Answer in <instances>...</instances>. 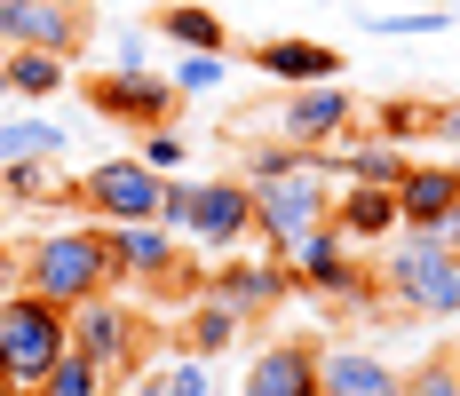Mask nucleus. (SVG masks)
Listing matches in <instances>:
<instances>
[{"mask_svg": "<svg viewBox=\"0 0 460 396\" xmlns=\"http://www.w3.org/2000/svg\"><path fill=\"white\" fill-rule=\"evenodd\" d=\"M246 396H318V349L310 341H270L246 356Z\"/></svg>", "mask_w": 460, "mask_h": 396, "instance_id": "2eb2a0df", "label": "nucleus"}, {"mask_svg": "<svg viewBox=\"0 0 460 396\" xmlns=\"http://www.w3.org/2000/svg\"><path fill=\"white\" fill-rule=\"evenodd\" d=\"M183 246H207V254H238V246H254V182H246V175L190 182Z\"/></svg>", "mask_w": 460, "mask_h": 396, "instance_id": "0eeeda50", "label": "nucleus"}, {"mask_svg": "<svg viewBox=\"0 0 460 396\" xmlns=\"http://www.w3.org/2000/svg\"><path fill=\"white\" fill-rule=\"evenodd\" d=\"M207 294H223V302L254 325V317H270V309L294 302V294H302V277H294L286 254H246V246H238V254H223V269L207 277Z\"/></svg>", "mask_w": 460, "mask_h": 396, "instance_id": "6e6552de", "label": "nucleus"}, {"mask_svg": "<svg viewBox=\"0 0 460 396\" xmlns=\"http://www.w3.org/2000/svg\"><path fill=\"white\" fill-rule=\"evenodd\" d=\"M318 396H325V389H318Z\"/></svg>", "mask_w": 460, "mask_h": 396, "instance_id": "4c0bfd02", "label": "nucleus"}, {"mask_svg": "<svg viewBox=\"0 0 460 396\" xmlns=\"http://www.w3.org/2000/svg\"><path fill=\"white\" fill-rule=\"evenodd\" d=\"M8 277H24V254H8V246H0V286H8Z\"/></svg>", "mask_w": 460, "mask_h": 396, "instance_id": "72a5a7b5", "label": "nucleus"}, {"mask_svg": "<svg viewBox=\"0 0 460 396\" xmlns=\"http://www.w3.org/2000/svg\"><path fill=\"white\" fill-rule=\"evenodd\" d=\"M72 349L88 356V365H103V381H111V389L143 373V317L119 302V286L72 309Z\"/></svg>", "mask_w": 460, "mask_h": 396, "instance_id": "39448f33", "label": "nucleus"}, {"mask_svg": "<svg viewBox=\"0 0 460 396\" xmlns=\"http://www.w3.org/2000/svg\"><path fill=\"white\" fill-rule=\"evenodd\" d=\"M64 48V56H80L88 48V8L80 0H0V48Z\"/></svg>", "mask_w": 460, "mask_h": 396, "instance_id": "f8f14e48", "label": "nucleus"}, {"mask_svg": "<svg viewBox=\"0 0 460 396\" xmlns=\"http://www.w3.org/2000/svg\"><path fill=\"white\" fill-rule=\"evenodd\" d=\"M0 103H8V64H0Z\"/></svg>", "mask_w": 460, "mask_h": 396, "instance_id": "c9c22d12", "label": "nucleus"}, {"mask_svg": "<svg viewBox=\"0 0 460 396\" xmlns=\"http://www.w3.org/2000/svg\"><path fill=\"white\" fill-rule=\"evenodd\" d=\"M64 143L72 135L56 119H0V167H16V159H64Z\"/></svg>", "mask_w": 460, "mask_h": 396, "instance_id": "4be33fe9", "label": "nucleus"}, {"mask_svg": "<svg viewBox=\"0 0 460 396\" xmlns=\"http://www.w3.org/2000/svg\"><path fill=\"white\" fill-rule=\"evenodd\" d=\"M445 238H453V246H460V207H453V222H445Z\"/></svg>", "mask_w": 460, "mask_h": 396, "instance_id": "f704fd0d", "label": "nucleus"}, {"mask_svg": "<svg viewBox=\"0 0 460 396\" xmlns=\"http://www.w3.org/2000/svg\"><path fill=\"white\" fill-rule=\"evenodd\" d=\"M381 135H389V143L429 135V103H381Z\"/></svg>", "mask_w": 460, "mask_h": 396, "instance_id": "2f4dec72", "label": "nucleus"}, {"mask_svg": "<svg viewBox=\"0 0 460 396\" xmlns=\"http://www.w3.org/2000/svg\"><path fill=\"white\" fill-rule=\"evenodd\" d=\"M445 24H460L453 8H405V16H366L373 40H413V32H445Z\"/></svg>", "mask_w": 460, "mask_h": 396, "instance_id": "a878e982", "label": "nucleus"}, {"mask_svg": "<svg viewBox=\"0 0 460 396\" xmlns=\"http://www.w3.org/2000/svg\"><path fill=\"white\" fill-rule=\"evenodd\" d=\"M238 341H246V317H238L223 294H207V286H199V294L183 302V349H190V356H230Z\"/></svg>", "mask_w": 460, "mask_h": 396, "instance_id": "a211bd4d", "label": "nucleus"}, {"mask_svg": "<svg viewBox=\"0 0 460 396\" xmlns=\"http://www.w3.org/2000/svg\"><path fill=\"white\" fill-rule=\"evenodd\" d=\"M373 269H381V302H397L405 317H460V246L429 222H405L397 238L373 246Z\"/></svg>", "mask_w": 460, "mask_h": 396, "instance_id": "f257e3e1", "label": "nucleus"}, {"mask_svg": "<svg viewBox=\"0 0 460 396\" xmlns=\"http://www.w3.org/2000/svg\"><path fill=\"white\" fill-rule=\"evenodd\" d=\"M103 246H111V269H119V286H175V269L183 262V230H167V222H103Z\"/></svg>", "mask_w": 460, "mask_h": 396, "instance_id": "1a4fd4ad", "label": "nucleus"}, {"mask_svg": "<svg viewBox=\"0 0 460 396\" xmlns=\"http://www.w3.org/2000/svg\"><path fill=\"white\" fill-rule=\"evenodd\" d=\"M0 182H8V198H48L56 159H16V167H0Z\"/></svg>", "mask_w": 460, "mask_h": 396, "instance_id": "c756f323", "label": "nucleus"}, {"mask_svg": "<svg viewBox=\"0 0 460 396\" xmlns=\"http://www.w3.org/2000/svg\"><path fill=\"white\" fill-rule=\"evenodd\" d=\"M40 396H111V381H103V365H88V356L72 349V356L40 381Z\"/></svg>", "mask_w": 460, "mask_h": 396, "instance_id": "393cba45", "label": "nucleus"}, {"mask_svg": "<svg viewBox=\"0 0 460 396\" xmlns=\"http://www.w3.org/2000/svg\"><path fill=\"white\" fill-rule=\"evenodd\" d=\"M0 64H8V95H24V103H56L64 80H72V56L64 48H40V40L0 48Z\"/></svg>", "mask_w": 460, "mask_h": 396, "instance_id": "6ab92c4d", "label": "nucleus"}, {"mask_svg": "<svg viewBox=\"0 0 460 396\" xmlns=\"http://www.w3.org/2000/svg\"><path fill=\"white\" fill-rule=\"evenodd\" d=\"M453 16H460V0H453Z\"/></svg>", "mask_w": 460, "mask_h": 396, "instance_id": "e433bc0d", "label": "nucleus"}, {"mask_svg": "<svg viewBox=\"0 0 460 396\" xmlns=\"http://www.w3.org/2000/svg\"><path fill=\"white\" fill-rule=\"evenodd\" d=\"M333 167H325V151L310 159V167H294V175L278 182H254V246L262 254H286L294 262V246L310 238V230H325V215H333Z\"/></svg>", "mask_w": 460, "mask_h": 396, "instance_id": "20e7f679", "label": "nucleus"}, {"mask_svg": "<svg viewBox=\"0 0 460 396\" xmlns=\"http://www.w3.org/2000/svg\"><path fill=\"white\" fill-rule=\"evenodd\" d=\"M143 159H151L159 175H175V167H183V159H190L183 128H175V119H167V128H143Z\"/></svg>", "mask_w": 460, "mask_h": 396, "instance_id": "c85d7f7f", "label": "nucleus"}, {"mask_svg": "<svg viewBox=\"0 0 460 396\" xmlns=\"http://www.w3.org/2000/svg\"><path fill=\"white\" fill-rule=\"evenodd\" d=\"M64 356H72V309H56L48 294H32V286L0 294V365H8L16 389L40 396V381Z\"/></svg>", "mask_w": 460, "mask_h": 396, "instance_id": "7ed1b4c3", "label": "nucleus"}, {"mask_svg": "<svg viewBox=\"0 0 460 396\" xmlns=\"http://www.w3.org/2000/svg\"><path fill=\"white\" fill-rule=\"evenodd\" d=\"M405 396H460V356H429L405 373Z\"/></svg>", "mask_w": 460, "mask_h": 396, "instance_id": "cd10ccee", "label": "nucleus"}, {"mask_svg": "<svg viewBox=\"0 0 460 396\" xmlns=\"http://www.w3.org/2000/svg\"><path fill=\"white\" fill-rule=\"evenodd\" d=\"M325 222H333L349 246H381V238L405 230V207H397V190H381V182H341Z\"/></svg>", "mask_w": 460, "mask_h": 396, "instance_id": "ddd939ff", "label": "nucleus"}, {"mask_svg": "<svg viewBox=\"0 0 460 396\" xmlns=\"http://www.w3.org/2000/svg\"><path fill=\"white\" fill-rule=\"evenodd\" d=\"M318 389L325 396H405V373L389 356L341 341V349H318Z\"/></svg>", "mask_w": 460, "mask_h": 396, "instance_id": "4468645a", "label": "nucleus"}, {"mask_svg": "<svg viewBox=\"0 0 460 396\" xmlns=\"http://www.w3.org/2000/svg\"><path fill=\"white\" fill-rule=\"evenodd\" d=\"M151 40H159V32L119 24V40H111V72H151Z\"/></svg>", "mask_w": 460, "mask_h": 396, "instance_id": "7c9ffc66", "label": "nucleus"}, {"mask_svg": "<svg viewBox=\"0 0 460 396\" xmlns=\"http://www.w3.org/2000/svg\"><path fill=\"white\" fill-rule=\"evenodd\" d=\"M167 80H175V95H215L230 80V56H190V48H175Z\"/></svg>", "mask_w": 460, "mask_h": 396, "instance_id": "b1692460", "label": "nucleus"}, {"mask_svg": "<svg viewBox=\"0 0 460 396\" xmlns=\"http://www.w3.org/2000/svg\"><path fill=\"white\" fill-rule=\"evenodd\" d=\"M167 396H223V373H215V356H175L167 365Z\"/></svg>", "mask_w": 460, "mask_h": 396, "instance_id": "bb28decb", "label": "nucleus"}, {"mask_svg": "<svg viewBox=\"0 0 460 396\" xmlns=\"http://www.w3.org/2000/svg\"><path fill=\"white\" fill-rule=\"evenodd\" d=\"M310 159H318V151H302V143L278 135V143H246L238 167H246V182H278V175H294V167H310Z\"/></svg>", "mask_w": 460, "mask_h": 396, "instance_id": "5701e85b", "label": "nucleus"}, {"mask_svg": "<svg viewBox=\"0 0 460 396\" xmlns=\"http://www.w3.org/2000/svg\"><path fill=\"white\" fill-rule=\"evenodd\" d=\"M24 286L48 294L56 309H80V302H95V294H111L119 269H111V246H103V222L40 230V238L24 246Z\"/></svg>", "mask_w": 460, "mask_h": 396, "instance_id": "f03ea898", "label": "nucleus"}, {"mask_svg": "<svg viewBox=\"0 0 460 396\" xmlns=\"http://www.w3.org/2000/svg\"><path fill=\"white\" fill-rule=\"evenodd\" d=\"M397 207H405V222H429V230H445L460 207V167H405V182H397Z\"/></svg>", "mask_w": 460, "mask_h": 396, "instance_id": "aec40b11", "label": "nucleus"}, {"mask_svg": "<svg viewBox=\"0 0 460 396\" xmlns=\"http://www.w3.org/2000/svg\"><path fill=\"white\" fill-rule=\"evenodd\" d=\"M349 128H358V95L341 88V80L286 88V103H278V135H286V143H302V151H325V143H341Z\"/></svg>", "mask_w": 460, "mask_h": 396, "instance_id": "9b49d317", "label": "nucleus"}, {"mask_svg": "<svg viewBox=\"0 0 460 396\" xmlns=\"http://www.w3.org/2000/svg\"><path fill=\"white\" fill-rule=\"evenodd\" d=\"M159 190H167V175L151 167V159H103V167H88V175L72 182V207L88 222H151L159 215Z\"/></svg>", "mask_w": 460, "mask_h": 396, "instance_id": "423d86ee", "label": "nucleus"}, {"mask_svg": "<svg viewBox=\"0 0 460 396\" xmlns=\"http://www.w3.org/2000/svg\"><path fill=\"white\" fill-rule=\"evenodd\" d=\"M254 72L278 80V88H310V80H341V56H333L325 40L286 32V40H262V48H254Z\"/></svg>", "mask_w": 460, "mask_h": 396, "instance_id": "dca6fc26", "label": "nucleus"}, {"mask_svg": "<svg viewBox=\"0 0 460 396\" xmlns=\"http://www.w3.org/2000/svg\"><path fill=\"white\" fill-rule=\"evenodd\" d=\"M167 48H190V56H230V24L215 8H199V0H175V8H159V24H151Z\"/></svg>", "mask_w": 460, "mask_h": 396, "instance_id": "412c9836", "label": "nucleus"}, {"mask_svg": "<svg viewBox=\"0 0 460 396\" xmlns=\"http://www.w3.org/2000/svg\"><path fill=\"white\" fill-rule=\"evenodd\" d=\"M429 135H437L445 151H460V103H429Z\"/></svg>", "mask_w": 460, "mask_h": 396, "instance_id": "473e14b6", "label": "nucleus"}, {"mask_svg": "<svg viewBox=\"0 0 460 396\" xmlns=\"http://www.w3.org/2000/svg\"><path fill=\"white\" fill-rule=\"evenodd\" d=\"M88 111L95 119H119V128H167L183 111V95L167 72H95L88 80Z\"/></svg>", "mask_w": 460, "mask_h": 396, "instance_id": "9d476101", "label": "nucleus"}, {"mask_svg": "<svg viewBox=\"0 0 460 396\" xmlns=\"http://www.w3.org/2000/svg\"><path fill=\"white\" fill-rule=\"evenodd\" d=\"M325 167H333L341 182H381V190H397L413 159H405L389 135H373V143H366V135H341V143H325Z\"/></svg>", "mask_w": 460, "mask_h": 396, "instance_id": "f3484780", "label": "nucleus"}]
</instances>
